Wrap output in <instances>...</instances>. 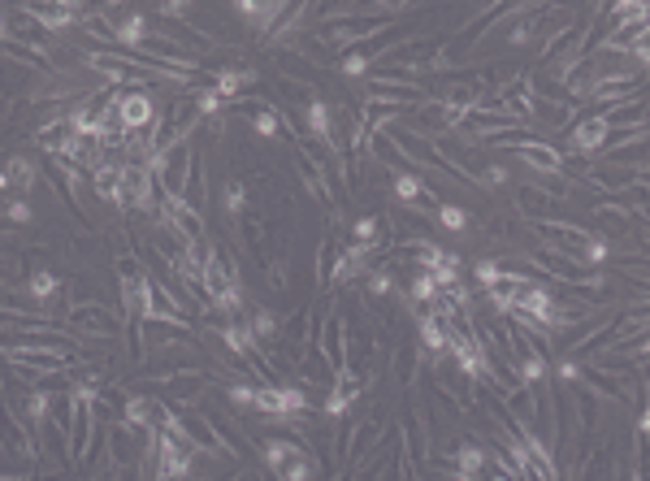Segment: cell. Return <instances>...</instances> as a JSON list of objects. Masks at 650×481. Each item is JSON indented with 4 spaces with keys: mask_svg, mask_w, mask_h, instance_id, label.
I'll list each match as a JSON object with an SVG mask.
<instances>
[{
    "mask_svg": "<svg viewBox=\"0 0 650 481\" xmlns=\"http://www.w3.org/2000/svg\"><path fill=\"white\" fill-rule=\"evenodd\" d=\"M598 117L607 122V130H637V126H646V96L607 104V109H598Z\"/></svg>",
    "mask_w": 650,
    "mask_h": 481,
    "instance_id": "9",
    "label": "cell"
},
{
    "mask_svg": "<svg viewBox=\"0 0 650 481\" xmlns=\"http://www.w3.org/2000/svg\"><path fill=\"white\" fill-rule=\"evenodd\" d=\"M338 252H343V247H338L334 239H321V256H317V282H321V286H330V282H334Z\"/></svg>",
    "mask_w": 650,
    "mask_h": 481,
    "instance_id": "21",
    "label": "cell"
},
{
    "mask_svg": "<svg viewBox=\"0 0 650 481\" xmlns=\"http://www.w3.org/2000/svg\"><path fill=\"white\" fill-rule=\"evenodd\" d=\"M390 356H395V382H399V386H408L412 377H416V364H421V356H416V347H412V343H403V347L390 351Z\"/></svg>",
    "mask_w": 650,
    "mask_h": 481,
    "instance_id": "20",
    "label": "cell"
},
{
    "mask_svg": "<svg viewBox=\"0 0 650 481\" xmlns=\"http://www.w3.org/2000/svg\"><path fill=\"white\" fill-rule=\"evenodd\" d=\"M299 451H308V447H304V442H295V438H260V455H265L269 473H282V468L291 464Z\"/></svg>",
    "mask_w": 650,
    "mask_h": 481,
    "instance_id": "13",
    "label": "cell"
},
{
    "mask_svg": "<svg viewBox=\"0 0 650 481\" xmlns=\"http://www.w3.org/2000/svg\"><path fill=\"white\" fill-rule=\"evenodd\" d=\"M416 321H421V347L429 351V356L447 347V325L438 321V312H425V317H416Z\"/></svg>",
    "mask_w": 650,
    "mask_h": 481,
    "instance_id": "18",
    "label": "cell"
},
{
    "mask_svg": "<svg viewBox=\"0 0 650 481\" xmlns=\"http://www.w3.org/2000/svg\"><path fill=\"white\" fill-rule=\"evenodd\" d=\"M5 217L13 221V226H26V221H31L35 213H31V204H26V200H13V204L5 208Z\"/></svg>",
    "mask_w": 650,
    "mask_h": 481,
    "instance_id": "26",
    "label": "cell"
},
{
    "mask_svg": "<svg viewBox=\"0 0 650 481\" xmlns=\"http://www.w3.org/2000/svg\"><path fill=\"white\" fill-rule=\"evenodd\" d=\"M438 226H447V230H464L468 226V213H464V204H451V200H438Z\"/></svg>",
    "mask_w": 650,
    "mask_h": 481,
    "instance_id": "22",
    "label": "cell"
},
{
    "mask_svg": "<svg viewBox=\"0 0 650 481\" xmlns=\"http://www.w3.org/2000/svg\"><path fill=\"white\" fill-rule=\"evenodd\" d=\"M61 317H65V330H74V334H83V338H100V343H113V338L122 334V317H113V308L100 304V299L70 304Z\"/></svg>",
    "mask_w": 650,
    "mask_h": 481,
    "instance_id": "1",
    "label": "cell"
},
{
    "mask_svg": "<svg viewBox=\"0 0 650 481\" xmlns=\"http://www.w3.org/2000/svg\"><path fill=\"white\" fill-rule=\"evenodd\" d=\"M143 317H169V321H178V317H187V308H182L178 299L165 291L161 278H148V308H143Z\"/></svg>",
    "mask_w": 650,
    "mask_h": 481,
    "instance_id": "12",
    "label": "cell"
},
{
    "mask_svg": "<svg viewBox=\"0 0 650 481\" xmlns=\"http://www.w3.org/2000/svg\"><path fill=\"white\" fill-rule=\"evenodd\" d=\"M633 96H646V78L642 74H633V78H603V83H594L590 104L607 109V104H620V100H633Z\"/></svg>",
    "mask_w": 650,
    "mask_h": 481,
    "instance_id": "8",
    "label": "cell"
},
{
    "mask_svg": "<svg viewBox=\"0 0 650 481\" xmlns=\"http://www.w3.org/2000/svg\"><path fill=\"white\" fill-rule=\"evenodd\" d=\"M252 390H256V382H247V377H239V382H230V386H226V399L234 403V408L252 412Z\"/></svg>",
    "mask_w": 650,
    "mask_h": 481,
    "instance_id": "23",
    "label": "cell"
},
{
    "mask_svg": "<svg viewBox=\"0 0 650 481\" xmlns=\"http://www.w3.org/2000/svg\"><path fill=\"white\" fill-rule=\"evenodd\" d=\"M512 156L529 169V174H559V169H564V152H559L555 143L538 139V135H529V139L512 143Z\"/></svg>",
    "mask_w": 650,
    "mask_h": 481,
    "instance_id": "5",
    "label": "cell"
},
{
    "mask_svg": "<svg viewBox=\"0 0 650 481\" xmlns=\"http://www.w3.org/2000/svg\"><path fill=\"white\" fill-rule=\"evenodd\" d=\"M577 109V100H546V96H533L529 104V126L546 130V135H564V130L572 126V113Z\"/></svg>",
    "mask_w": 650,
    "mask_h": 481,
    "instance_id": "7",
    "label": "cell"
},
{
    "mask_svg": "<svg viewBox=\"0 0 650 481\" xmlns=\"http://www.w3.org/2000/svg\"><path fill=\"white\" fill-rule=\"evenodd\" d=\"M499 273H503V269H499V260H477V265H473V278L481 282V291H486V286H490L494 278H499Z\"/></svg>",
    "mask_w": 650,
    "mask_h": 481,
    "instance_id": "25",
    "label": "cell"
},
{
    "mask_svg": "<svg viewBox=\"0 0 650 481\" xmlns=\"http://www.w3.org/2000/svg\"><path fill=\"white\" fill-rule=\"evenodd\" d=\"M152 386H156V395H161L165 403H187V408H195V403L204 399L208 377H204V369H182V373H169V377H161V382H152Z\"/></svg>",
    "mask_w": 650,
    "mask_h": 481,
    "instance_id": "6",
    "label": "cell"
},
{
    "mask_svg": "<svg viewBox=\"0 0 650 481\" xmlns=\"http://www.w3.org/2000/svg\"><path fill=\"white\" fill-rule=\"evenodd\" d=\"M26 291H31V299H52L61 291V278L52 269H31V278H26Z\"/></svg>",
    "mask_w": 650,
    "mask_h": 481,
    "instance_id": "19",
    "label": "cell"
},
{
    "mask_svg": "<svg viewBox=\"0 0 650 481\" xmlns=\"http://www.w3.org/2000/svg\"><path fill=\"white\" fill-rule=\"evenodd\" d=\"M607 139H611V130H607V122L598 117V109L590 113V117H577V122L568 126V135H564V148L572 152V156H598L607 148ZM559 148V152H564Z\"/></svg>",
    "mask_w": 650,
    "mask_h": 481,
    "instance_id": "4",
    "label": "cell"
},
{
    "mask_svg": "<svg viewBox=\"0 0 650 481\" xmlns=\"http://www.w3.org/2000/svg\"><path fill=\"white\" fill-rule=\"evenodd\" d=\"M369 100L421 104V83H390V78H373V83H369Z\"/></svg>",
    "mask_w": 650,
    "mask_h": 481,
    "instance_id": "14",
    "label": "cell"
},
{
    "mask_svg": "<svg viewBox=\"0 0 650 481\" xmlns=\"http://www.w3.org/2000/svg\"><path fill=\"white\" fill-rule=\"evenodd\" d=\"M0 169H5V178H9V191H35V182H39V169L35 161H26V156H9V161H0Z\"/></svg>",
    "mask_w": 650,
    "mask_h": 481,
    "instance_id": "16",
    "label": "cell"
},
{
    "mask_svg": "<svg viewBox=\"0 0 650 481\" xmlns=\"http://www.w3.org/2000/svg\"><path fill=\"white\" fill-rule=\"evenodd\" d=\"M243 204H247L243 178H226V213H243Z\"/></svg>",
    "mask_w": 650,
    "mask_h": 481,
    "instance_id": "24",
    "label": "cell"
},
{
    "mask_svg": "<svg viewBox=\"0 0 650 481\" xmlns=\"http://www.w3.org/2000/svg\"><path fill=\"white\" fill-rule=\"evenodd\" d=\"M0 57L18 61V65H26V70H35V74H48V70H52V57H48L44 48L26 44V39H13V35L0 39Z\"/></svg>",
    "mask_w": 650,
    "mask_h": 481,
    "instance_id": "10",
    "label": "cell"
},
{
    "mask_svg": "<svg viewBox=\"0 0 650 481\" xmlns=\"http://www.w3.org/2000/svg\"><path fill=\"white\" fill-rule=\"evenodd\" d=\"M256 83V70H243V65H226V70H217L213 74V91L221 100L226 96H239L243 87H252Z\"/></svg>",
    "mask_w": 650,
    "mask_h": 481,
    "instance_id": "17",
    "label": "cell"
},
{
    "mask_svg": "<svg viewBox=\"0 0 650 481\" xmlns=\"http://www.w3.org/2000/svg\"><path fill=\"white\" fill-rule=\"evenodd\" d=\"M516 208H520V213H525V221H529V217H542V213H559V200H555L551 191H542L538 182L529 178L525 187L516 191Z\"/></svg>",
    "mask_w": 650,
    "mask_h": 481,
    "instance_id": "11",
    "label": "cell"
},
{
    "mask_svg": "<svg viewBox=\"0 0 650 481\" xmlns=\"http://www.w3.org/2000/svg\"><path fill=\"white\" fill-rule=\"evenodd\" d=\"M191 161H195L191 139H182V143H174V148L156 152V161H152V182L161 187V195H182V191H187Z\"/></svg>",
    "mask_w": 650,
    "mask_h": 481,
    "instance_id": "3",
    "label": "cell"
},
{
    "mask_svg": "<svg viewBox=\"0 0 650 481\" xmlns=\"http://www.w3.org/2000/svg\"><path fill=\"white\" fill-rule=\"evenodd\" d=\"M382 26H390V13H338V18L321 22V39H330L334 48H351L360 39L377 35Z\"/></svg>",
    "mask_w": 650,
    "mask_h": 481,
    "instance_id": "2",
    "label": "cell"
},
{
    "mask_svg": "<svg viewBox=\"0 0 650 481\" xmlns=\"http://www.w3.org/2000/svg\"><path fill=\"white\" fill-rule=\"evenodd\" d=\"M455 477H490V451L477 442H464L455 451Z\"/></svg>",
    "mask_w": 650,
    "mask_h": 481,
    "instance_id": "15",
    "label": "cell"
}]
</instances>
